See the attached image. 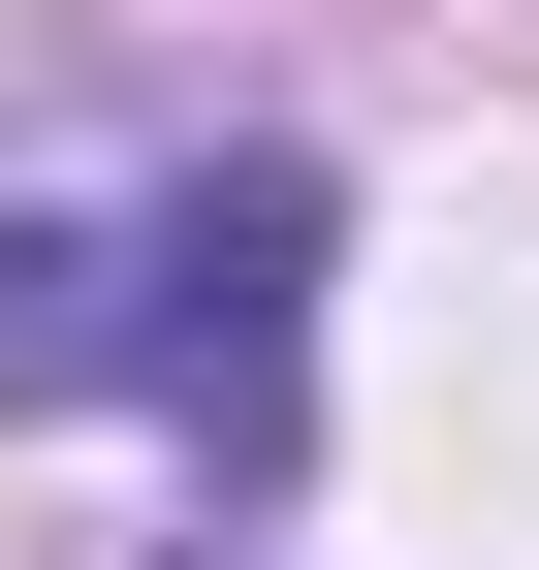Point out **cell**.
<instances>
[{
    "label": "cell",
    "mask_w": 539,
    "mask_h": 570,
    "mask_svg": "<svg viewBox=\"0 0 539 570\" xmlns=\"http://www.w3.org/2000/svg\"><path fill=\"white\" fill-rule=\"evenodd\" d=\"M223 254H254V159H63V127H0V412L190 381Z\"/></svg>",
    "instance_id": "1"
}]
</instances>
